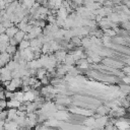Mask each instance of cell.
I'll list each match as a JSON object with an SVG mask.
<instances>
[]
</instances>
